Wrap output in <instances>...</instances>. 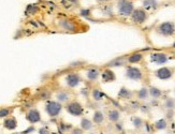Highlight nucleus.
Instances as JSON below:
<instances>
[{"instance_id":"1","label":"nucleus","mask_w":175,"mask_h":134,"mask_svg":"<svg viewBox=\"0 0 175 134\" xmlns=\"http://www.w3.org/2000/svg\"><path fill=\"white\" fill-rule=\"evenodd\" d=\"M156 31L163 37H172L175 33V24L172 21H163L157 26Z\"/></svg>"},{"instance_id":"2","label":"nucleus","mask_w":175,"mask_h":134,"mask_svg":"<svg viewBox=\"0 0 175 134\" xmlns=\"http://www.w3.org/2000/svg\"><path fill=\"white\" fill-rule=\"evenodd\" d=\"M63 111V104L59 101H49L45 105V112L49 117L59 116Z\"/></svg>"},{"instance_id":"3","label":"nucleus","mask_w":175,"mask_h":134,"mask_svg":"<svg viewBox=\"0 0 175 134\" xmlns=\"http://www.w3.org/2000/svg\"><path fill=\"white\" fill-rule=\"evenodd\" d=\"M117 10L118 13L123 16H130L132 11L134 10V6L130 0H118L117 2Z\"/></svg>"},{"instance_id":"4","label":"nucleus","mask_w":175,"mask_h":134,"mask_svg":"<svg viewBox=\"0 0 175 134\" xmlns=\"http://www.w3.org/2000/svg\"><path fill=\"white\" fill-rule=\"evenodd\" d=\"M66 111L74 117H80L84 113V108L80 102L77 101H71L66 105Z\"/></svg>"},{"instance_id":"5","label":"nucleus","mask_w":175,"mask_h":134,"mask_svg":"<svg viewBox=\"0 0 175 134\" xmlns=\"http://www.w3.org/2000/svg\"><path fill=\"white\" fill-rule=\"evenodd\" d=\"M130 17L135 24H143L147 21L148 15H147V12L144 9H134L131 15H130Z\"/></svg>"},{"instance_id":"6","label":"nucleus","mask_w":175,"mask_h":134,"mask_svg":"<svg viewBox=\"0 0 175 134\" xmlns=\"http://www.w3.org/2000/svg\"><path fill=\"white\" fill-rule=\"evenodd\" d=\"M82 78H81V75L78 73H75V72H72V73H69L65 76V84L67 85V87L69 88H75L80 85Z\"/></svg>"},{"instance_id":"7","label":"nucleus","mask_w":175,"mask_h":134,"mask_svg":"<svg viewBox=\"0 0 175 134\" xmlns=\"http://www.w3.org/2000/svg\"><path fill=\"white\" fill-rule=\"evenodd\" d=\"M126 76L132 81H141L143 78V73L137 67H128L126 70Z\"/></svg>"},{"instance_id":"8","label":"nucleus","mask_w":175,"mask_h":134,"mask_svg":"<svg viewBox=\"0 0 175 134\" xmlns=\"http://www.w3.org/2000/svg\"><path fill=\"white\" fill-rule=\"evenodd\" d=\"M58 27L61 28L63 30H66V31L73 32L76 30L77 26L73 21H71L69 18H61V19L58 21Z\"/></svg>"},{"instance_id":"9","label":"nucleus","mask_w":175,"mask_h":134,"mask_svg":"<svg viewBox=\"0 0 175 134\" xmlns=\"http://www.w3.org/2000/svg\"><path fill=\"white\" fill-rule=\"evenodd\" d=\"M155 75H156V77L159 78V79L167 81V79H170V78L173 76V71H172L170 68L163 67V68L158 69V70L155 72Z\"/></svg>"},{"instance_id":"10","label":"nucleus","mask_w":175,"mask_h":134,"mask_svg":"<svg viewBox=\"0 0 175 134\" xmlns=\"http://www.w3.org/2000/svg\"><path fill=\"white\" fill-rule=\"evenodd\" d=\"M26 119L28 120L30 124H37V122H39L41 120V114H40L38 109L32 108L27 112Z\"/></svg>"},{"instance_id":"11","label":"nucleus","mask_w":175,"mask_h":134,"mask_svg":"<svg viewBox=\"0 0 175 134\" xmlns=\"http://www.w3.org/2000/svg\"><path fill=\"white\" fill-rule=\"evenodd\" d=\"M151 62H154L156 64H163L165 62H168V56L163 53H154L151 55Z\"/></svg>"},{"instance_id":"12","label":"nucleus","mask_w":175,"mask_h":134,"mask_svg":"<svg viewBox=\"0 0 175 134\" xmlns=\"http://www.w3.org/2000/svg\"><path fill=\"white\" fill-rule=\"evenodd\" d=\"M101 78L103 83H112L116 79V75L114 71L111 69H105L101 74Z\"/></svg>"},{"instance_id":"13","label":"nucleus","mask_w":175,"mask_h":134,"mask_svg":"<svg viewBox=\"0 0 175 134\" xmlns=\"http://www.w3.org/2000/svg\"><path fill=\"white\" fill-rule=\"evenodd\" d=\"M99 76H100V71H99V69H97V68H89V69H87V71H86V77H87V79H89V81L91 82L97 81L99 78Z\"/></svg>"},{"instance_id":"14","label":"nucleus","mask_w":175,"mask_h":134,"mask_svg":"<svg viewBox=\"0 0 175 134\" xmlns=\"http://www.w3.org/2000/svg\"><path fill=\"white\" fill-rule=\"evenodd\" d=\"M70 92L66 91V90H59V91L56 92V98L57 100L59 101L60 103L63 102H69V100H70Z\"/></svg>"},{"instance_id":"15","label":"nucleus","mask_w":175,"mask_h":134,"mask_svg":"<svg viewBox=\"0 0 175 134\" xmlns=\"http://www.w3.org/2000/svg\"><path fill=\"white\" fill-rule=\"evenodd\" d=\"M3 127L8 130H15L17 127V121L14 117H10L3 121Z\"/></svg>"},{"instance_id":"16","label":"nucleus","mask_w":175,"mask_h":134,"mask_svg":"<svg viewBox=\"0 0 175 134\" xmlns=\"http://www.w3.org/2000/svg\"><path fill=\"white\" fill-rule=\"evenodd\" d=\"M143 55L141 53H134V54H131L128 58H127V62H129V64H139L141 62L142 60H143Z\"/></svg>"},{"instance_id":"17","label":"nucleus","mask_w":175,"mask_h":134,"mask_svg":"<svg viewBox=\"0 0 175 134\" xmlns=\"http://www.w3.org/2000/svg\"><path fill=\"white\" fill-rule=\"evenodd\" d=\"M126 62H127V58H125V57H118V58H115L112 61H110L106 66L108 67H120V66H125Z\"/></svg>"},{"instance_id":"18","label":"nucleus","mask_w":175,"mask_h":134,"mask_svg":"<svg viewBox=\"0 0 175 134\" xmlns=\"http://www.w3.org/2000/svg\"><path fill=\"white\" fill-rule=\"evenodd\" d=\"M132 95H133L132 91L129 90V89H127L126 87L120 88V90L118 91V97L119 98H122V99H131Z\"/></svg>"},{"instance_id":"19","label":"nucleus","mask_w":175,"mask_h":134,"mask_svg":"<svg viewBox=\"0 0 175 134\" xmlns=\"http://www.w3.org/2000/svg\"><path fill=\"white\" fill-rule=\"evenodd\" d=\"M104 121V115L101 111H96L92 116V122H95L97 124H101Z\"/></svg>"},{"instance_id":"20","label":"nucleus","mask_w":175,"mask_h":134,"mask_svg":"<svg viewBox=\"0 0 175 134\" xmlns=\"http://www.w3.org/2000/svg\"><path fill=\"white\" fill-rule=\"evenodd\" d=\"M92 128V120L88 119V118H82L81 120V129L83 131H88Z\"/></svg>"},{"instance_id":"21","label":"nucleus","mask_w":175,"mask_h":134,"mask_svg":"<svg viewBox=\"0 0 175 134\" xmlns=\"http://www.w3.org/2000/svg\"><path fill=\"white\" fill-rule=\"evenodd\" d=\"M91 97H92V99L95 100V101H101L105 97V95L104 92H102L100 89H94L91 91Z\"/></svg>"},{"instance_id":"22","label":"nucleus","mask_w":175,"mask_h":134,"mask_svg":"<svg viewBox=\"0 0 175 134\" xmlns=\"http://www.w3.org/2000/svg\"><path fill=\"white\" fill-rule=\"evenodd\" d=\"M148 92H149V95H151V98H154V99H159L161 95H162V91L159 88H157V87H151Z\"/></svg>"},{"instance_id":"23","label":"nucleus","mask_w":175,"mask_h":134,"mask_svg":"<svg viewBox=\"0 0 175 134\" xmlns=\"http://www.w3.org/2000/svg\"><path fill=\"white\" fill-rule=\"evenodd\" d=\"M119 116H120V114L117 109H112L109 112V120L112 122H117L119 120Z\"/></svg>"},{"instance_id":"24","label":"nucleus","mask_w":175,"mask_h":134,"mask_svg":"<svg viewBox=\"0 0 175 134\" xmlns=\"http://www.w3.org/2000/svg\"><path fill=\"white\" fill-rule=\"evenodd\" d=\"M138 98L140 100H146L148 97H149V92H148V89L143 87V88H141L137 93Z\"/></svg>"},{"instance_id":"25","label":"nucleus","mask_w":175,"mask_h":134,"mask_svg":"<svg viewBox=\"0 0 175 134\" xmlns=\"http://www.w3.org/2000/svg\"><path fill=\"white\" fill-rule=\"evenodd\" d=\"M167 120L165 119H159L156 121V124H155V128L157 129V130H165L167 129Z\"/></svg>"},{"instance_id":"26","label":"nucleus","mask_w":175,"mask_h":134,"mask_svg":"<svg viewBox=\"0 0 175 134\" xmlns=\"http://www.w3.org/2000/svg\"><path fill=\"white\" fill-rule=\"evenodd\" d=\"M157 0H144L143 6L145 9H155L157 7Z\"/></svg>"},{"instance_id":"27","label":"nucleus","mask_w":175,"mask_h":134,"mask_svg":"<svg viewBox=\"0 0 175 134\" xmlns=\"http://www.w3.org/2000/svg\"><path fill=\"white\" fill-rule=\"evenodd\" d=\"M12 112V108L10 107H3V108H0V118H4V117L9 116Z\"/></svg>"},{"instance_id":"28","label":"nucleus","mask_w":175,"mask_h":134,"mask_svg":"<svg viewBox=\"0 0 175 134\" xmlns=\"http://www.w3.org/2000/svg\"><path fill=\"white\" fill-rule=\"evenodd\" d=\"M165 106L168 109H173L175 107V100L172 99V98H169V99L165 100Z\"/></svg>"},{"instance_id":"29","label":"nucleus","mask_w":175,"mask_h":134,"mask_svg":"<svg viewBox=\"0 0 175 134\" xmlns=\"http://www.w3.org/2000/svg\"><path fill=\"white\" fill-rule=\"evenodd\" d=\"M132 122H133V124H134V127L137 128V129L141 128V127H142V124H143V121H142V119H141V118H139V117H133Z\"/></svg>"},{"instance_id":"30","label":"nucleus","mask_w":175,"mask_h":134,"mask_svg":"<svg viewBox=\"0 0 175 134\" xmlns=\"http://www.w3.org/2000/svg\"><path fill=\"white\" fill-rule=\"evenodd\" d=\"M72 134H83V130L78 129V128H74L72 130Z\"/></svg>"},{"instance_id":"31","label":"nucleus","mask_w":175,"mask_h":134,"mask_svg":"<svg viewBox=\"0 0 175 134\" xmlns=\"http://www.w3.org/2000/svg\"><path fill=\"white\" fill-rule=\"evenodd\" d=\"M141 111L143 112V113H148V111H149V107L146 105H143V106H141Z\"/></svg>"},{"instance_id":"32","label":"nucleus","mask_w":175,"mask_h":134,"mask_svg":"<svg viewBox=\"0 0 175 134\" xmlns=\"http://www.w3.org/2000/svg\"><path fill=\"white\" fill-rule=\"evenodd\" d=\"M39 133L40 134H49V132H47V130H46L45 128H41V129L39 130Z\"/></svg>"},{"instance_id":"33","label":"nucleus","mask_w":175,"mask_h":134,"mask_svg":"<svg viewBox=\"0 0 175 134\" xmlns=\"http://www.w3.org/2000/svg\"><path fill=\"white\" fill-rule=\"evenodd\" d=\"M98 2H109V1H111V0H97Z\"/></svg>"},{"instance_id":"34","label":"nucleus","mask_w":175,"mask_h":134,"mask_svg":"<svg viewBox=\"0 0 175 134\" xmlns=\"http://www.w3.org/2000/svg\"><path fill=\"white\" fill-rule=\"evenodd\" d=\"M172 47H173V48H174V50H175V41H174V43L172 44Z\"/></svg>"},{"instance_id":"35","label":"nucleus","mask_w":175,"mask_h":134,"mask_svg":"<svg viewBox=\"0 0 175 134\" xmlns=\"http://www.w3.org/2000/svg\"><path fill=\"white\" fill-rule=\"evenodd\" d=\"M91 134H94V133H91Z\"/></svg>"}]
</instances>
